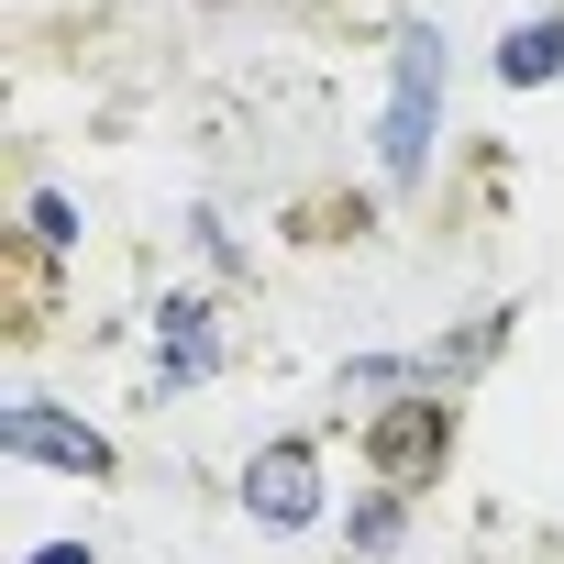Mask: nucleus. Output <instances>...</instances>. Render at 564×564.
<instances>
[{"instance_id":"obj_8","label":"nucleus","mask_w":564,"mask_h":564,"mask_svg":"<svg viewBox=\"0 0 564 564\" xmlns=\"http://www.w3.org/2000/svg\"><path fill=\"white\" fill-rule=\"evenodd\" d=\"M355 542H366V553H388V542H399V498H377V509L355 520Z\"/></svg>"},{"instance_id":"obj_4","label":"nucleus","mask_w":564,"mask_h":564,"mask_svg":"<svg viewBox=\"0 0 564 564\" xmlns=\"http://www.w3.org/2000/svg\"><path fill=\"white\" fill-rule=\"evenodd\" d=\"M243 509H254L265 531H311V509H322V454H311V443H265V454L243 465Z\"/></svg>"},{"instance_id":"obj_3","label":"nucleus","mask_w":564,"mask_h":564,"mask_svg":"<svg viewBox=\"0 0 564 564\" xmlns=\"http://www.w3.org/2000/svg\"><path fill=\"white\" fill-rule=\"evenodd\" d=\"M0 443H12L23 465H67V476H111V443L89 421H67L56 399H12L0 410Z\"/></svg>"},{"instance_id":"obj_6","label":"nucleus","mask_w":564,"mask_h":564,"mask_svg":"<svg viewBox=\"0 0 564 564\" xmlns=\"http://www.w3.org/2000/svg\"><path fill=\"white\" fill-rule=\"evenodd\" d=\"M498 78H509V89H542V78H564V23H520V34L498 45Z\"/></svg>"},{"instance_id":"obj_7","label":"nucleus","mask_w":564,"mask_h":564,"mask_svg":"<svg viewBox=\"0 0 564 564\" xmlns=\"http://www.w3.org/2000/svg\"><path fill=\"white\" fill-rule=\"evenodd\" d=\"M34 243H56V254H67V243H78V210H67V199H56V188H34Z\"/></svg>"},{"instance_id":"obj_5","label":"nucleus","mask_w":564,"mask_h":564,"mask_svg":"<svg viewBox=\"0 0 564 564\" xmlns=\"http://www.w3.org/2000/svg\"><path fill=\"white\" fill-rule=\"evenodd\" d=\"M155 366H166V377H210V366H221L210 300H166V311H155Z\"/></svg>"},{"instance_id":"obj_2","label":"nucleus","mask_w":564,"mask_h":564,"mask_svg":"<svg viewBox=\"0 0 564 564\" xmlns=\"http://www.w3.org/2000/svg\"><path fill=\"white\" fill-rule=\"evenodd\" d=\"M366 454H377V476L388 487H421V476H443V454H454V410L421 388V399H388V410H366Z\"/></svg>"},{"instance_id":"obj_9","label":"nucleus","mask_w":564,"mask_h":564,"mask_svg":"<svg viewBox=\"0 0 564 564\" xmlns=\"http://www.w3.org/2000/svg\"><path fill=\"white\" fill-rule=\"evenodd\" d=\"M23 564H89V542H45V553H23Z\"/></svg>"},{"instance_id":"obj_1","label":"nucleus","mask_w":564,"mask_h":564,"mask_svg":"<svg viewBox=\"0 0 564 564\" xmlns=\"http://www.w3.org/2000/svg\"><path fill=\"white\" fill-rule=\"evenodd\" d=\"M432 111H443V34L410 23V34H399V100H388V133H377V166H388L399 188L432 166Z\"/></svg>"}]
</instances>
